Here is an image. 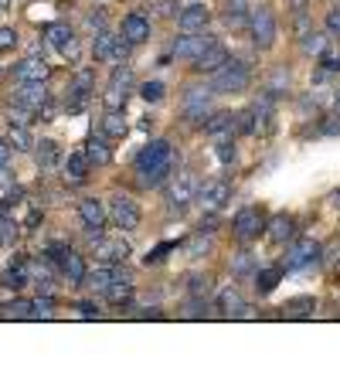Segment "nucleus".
Listing matches in <instances>:
<instances>
[{
  "label": "nucleus",
  "instance_id": "1",
  "mask_svg": "<svg viewBox=\"0 0 340 374\" xmlns=\"http://www.w3.org/2000/svg\"><path fill=\"white\" fill-rule=\"evenodd\" d=\"M173 174V147L167 140H150L136 153V177L143 187H160Z\"/></svg>",
  "mask_w": 340,
  "mask_h": 374
},
{
  "label": "nucleus",
  "instance_id": "2",
  "mask_svg": "<svg viewBox=\"0 0 340 374\" xmlns=\"http://www.w3.org/2000/svg\"><path fill=\"white\" fill-rule=\"evenodd\" d=\"M252 82V68H249V62H242V58H228L218 72L211 75V92L218 95H235V92H245Z\"/></svg>",
  "mask_w": 340,
  "mask_h": 374
},
{
  "label": "nucleus",
  "instance_id": "3",
  "mask_svg": "<svg viewBox=\"0 0 340 374\" xmlns=\"http://www.w3.org/2000/svg\"><path fill=\"white\" fill-rule=\"evenodd\" d=\"M249 31H252V44L258 51H269L276 44V14L269 7H255L249 17Z\"/></svg>",
  "mask_w": 340,
  "mask_h": 374
},
{
  "label": "nucleus",
  "instance_id": "4",
  "mask_svg": "<svg viewBox=\"0 0 340 374\" xmlns=\"http://www.w3.org/2000/svg\"><path fill=\"white\" fill-rule=\"evenodd\" d=\"M106 208H109V218L116 221V228H123V232H136V228H140V221H143L140 205H136L129 194H113Z\"/></svg>",
  "mask_w": 340,
  "mask_h": 374
},
{
  "label": "nucleus",
  "instance_id": "5",
  "mask_svg": "<svg viewBox=\"0 0 340 374\" xmlns=\"http://www.w3.org/2000/svg\"><path fill=\"white\" fill-rule=\"evenodd\" d=\"M120 279H129V272L120 265V262H99L95 269L85 272L82 286L85 290H92V292H106L113 283H120Z\"/></svg>",
  "mask_w": 340,
  "mask_h": 374
},
{
  "label": "nucleus",
  "instance_id": "6",
  "mask_svg": "<svg viewBox=\"0 0 340 374\" xmlns=\"http://www.w3.org/2000/svg\"><path fill=\"white\" fill-rule=\"evenodd\" d=\"M44 41L51 44L55 51H62L68 62H79V38H75V31H72L65 21L48 24V28H44Z\"/></svg>",
  "mask_w": 340,
  "mask_h": 374
},
{
  "label": "nucleus",
  "instance_id": "7",
  "mask_svg": "<svg viewBox=\"0 0 340 374\" xmlns=\"http://www.w3.org/2000/svg\"><path fill=\"white\" fill-rule=\"evenodd\" d=\"M79 218H82L88 239H95V235H102V232H106L109 208H106V201H99V198H82V201H79Z\"/></svg>",
  "mask_w": 340,
  "mask_h": 374
},
{
  "label": "nucleus",
  "instance_id": "8",
  "mask_svg": "<svg viewBox=\"0 0 340 374\" xmlns=\"http://www.w3.org/2000/svg\"><path fill=\"white\" fill-rule=\"evenodd\" d=\"M208 116H211V88H201V85L184 88V120L198 123V120H208Z\"/></svg>",
  "mask_w": 340,
  "mask_h": 374
},
{
  "label": "nucleus",
  "instance_id": "9",
  "mask_svg": "<svg viewBox=\"0 0 340 374\" xmlns=\"http://www.w3.org/2000/svg\"><path fill=\"white\" fill-rule=\"evenodd\" d=\"M320 242H313V239H296L290 252H286V272H296V269H306V265H313V262H320Z\"/></svg>",
  "mask_w": 340,
  "mask_h": 374
},
{
  "label": "nucleus",
  "instance_id": "10",
  "mask_svg": "<svg viewBox=\"0 0 340 374\" xmlns=\"http://www.w3.org/2000/svg\"><path fill=\"white\" fill-rule=\"evenodd\" d=\"M48 99H51V92L44 82H17V88H10V102H17L31 113H41V106Z\"/></svg>",
  "mask_w": 340,
  "mask_h": 374
},
{
  "label": "nucleus",
  "instance_id": "11",
  "mask_svg": "<svg viewBox=\"0 0 340 374\" xmlns=\"http://www.w3.org/2000/svg\"><path fill=\"white\" fill-rule=\"evenodd\" d=\"M232 232H235L238 242H252V239H258V235L265 232V218H262V211L258 208H242L238 214H235V221H232Z\"/></svg>",
  "mask_w": 340,
  "mask_h": 374
},
{
  "label": "nucleus",
  "instance_id": "12",
  "mask_svg": "<svg viewBox=\"0 0 340 374\" xmlns=\"http://www.w3.org/2000/svg\"><path fill=\"white\" fill-rule=\"evenodd\" d=\"M129 88H133V72H129V65H123L113 72V82L106 88V109H126Z\"/></svg>",
  "mask_w": 340,
  "mask_h": 374
},
{
  "label": "nucleus",
  "instance_id": "13",
  "mask_svg": "<svg viewBox=\"0 0 340 374\" xmlns=\"http://www.w3.org/2000/svg\"><path fill=\"white\" fill-rule=\"evenodd\" d=\"M211 44H214V38L208 35V31H187L184 38H177V44H173V55H177V58H184V62H194V58H198V55H205Z\"/></svg>",
  "mask_w": 340,
  "mask_h": 374
},
{
  "label": "nucleus",
  "instance_id": "14",
  "mask_svg": "<svg viewBox=\"0 0 340 374\" xmlns=\"http://www.w3.org/2000/svg\"><path fill=\"white\" fill-rule=\"evenodd\" d=\"M129 242L123 239H106V235H95L92 239V255L99 259V262H126L129 259Z\"/></svg>",
  "mask_w": 340,
  "mask_h": 374
},
{
  "label": "nucleus",
  "instance_id": "15",
  "mask_svg": "<svg viewBox=\"0 0 340 374\" xmlns=\"http://www.w3.org/2000/svg\"><path fill=\"white\" fill-rule=\"evenodd\" d=\"M194 194H198V184H194V174H187V170H180L177 177H173V184H170V208L184 211L191 201H194Z\"/></svg>",
  "mask_w": 340,
  "mask_h": 374
},
{
  "label": "nucleus",
  "instance_id": "16",
  "mask_svg": "<svg viewBox=\"0 0 340 374\" xmlns=\"http://www.w3.org/2000/svg\"><path fill=\"white\" fill-rule=\"evenodd\" d=\"M120 38L129 44H143L150 41V17L147 14H140V10H133L123 17V24H120Z\"/></svg>",
  "mask_w": 340,
  "mask_h": 374
},
{
  "label": "nucleus",
  "instance_id": "17",
  "mask_svg": "<svg viewBox=\"0 0 340 374\" xmlns=\"http://www.w3.org/2000/svg\"><path fill=\"white\" fill-rule=\"evenodd\" d=\"M198 201H201L208 211H221L228 201H232V184L221 180V177H218V180H208V184L198 191Z\"/></svg>",
  "mask_w": 340,
  "mask_h": 374
},
{
  "label": "nucleus",
  "instance_id": "18",
  "mask_svg": "<svg viewBox=\"0 0 340 374\" xmlns=\"http://www.w3.org/2000/svg\"><path fill=\"white\" fill-rule=\"evenodd\" d=\"M88 170H92V160L85 157V150H72V153L62 160V177H65V184H85V180H88Z\"/></svg>",
  "mask_w": 340,
  "mask_h": 374
},
{
  "label": "nucleus",
  "instance_id": "19",
  "mask_svg": "<svg viewBox=\"0 0 340 374\" xmlns=\"http://www.w3.org/2000/svg\"><path fill=\"white\" fill-rule=\"evenodd\" d=\"M208 21H211V10L205 3H191V7H180L177 14V28L187 35V31H208Z\"/></svg>",
  "mask_w": 340,
  "mask_h": 374
},
{
  "label": "nucleus",
  "instance_id": "20",
  "mask_svg": "<svg viewBox=\"0 0 340 374\" xmlns=\"http://www.w3.org/2000/svg\"><path fill=\"white\" fill-rule=\"evenodd\" d=\"M48 75H51V65L44 58H38V55H31V58L14 65V79L17 82H48Z\"/></svg>",
  "mask_w": 340,
  "mask_h": 374
},
{
  "label": "nucleus",
  "instance_id": "21",
  "mask_svg": "<svg viewBox=\"0 0 340 374\" xmlns=\"http://www.w3.org/2000/svg\"><path fill=\"white\" fill-rule=\"evenodd\" d=\"M28 262H31V259H10V265L0 272V286L10 290V292L24 290V286L31 283V269H28Z\"/></svg>",
  "mask_w": 340,
  "mask_h": 374
},
{
  "label": "nucleus",
  "instance_id": "22",
  "mask_svg": "<svg viewBox=\"0 0 340 374\" xmlns=\"http://www.w3.org/2000/svg\"><path fill=\"white\" fill-rule=\"evenodd\" d=\"M252 113H255V133H272V126H276V95L262 92L255 99Z\"/></svg>",
  "mask_w": 340,
  "mask_h": 374
},
{
  "label": "nucleus",
  "instance_id": "23",
  "mask_svg": "<svg viewBox=\"0 0 340 374\" xmlns=\"http://www.w3.org/2000/svg\"><path fill=\"white\" fill-rule=\"evenodd\" d=\"M58 272L65 276V283L68 286H82L85 272H88V265H85V259L79 255L75 249H68L65 255H62V262H58Z\"/></svg>",
  "mask_w": 340,
  "mask_h": 374
},
{
  "label": "nucleus",
  "instance_id": "24",
  "mask_svg": "<svg viewBox=\"0 0 340 374\" xmlns=\"http://www.w3.org/2000/svg\"><path fill=\"white\" fill-rule=\"evenodd\" d=\"M228 58H232V55H228V48L214 41L205 55H198V58H194V72H201V75H214V72H218Z\"/></svg>",
  "mask_w": 340,
  "mask_h": 374
},
{
  "label": "nucleus",
  "instance_id": "25",
  "mask_svg": "<svg viewBox=\"0 0 340 374\" xmlns=\"http://www.w3.org/2000/svg\"><path fill=\"white\" fill-rule=\"evenodd\" d=\"M218 310H221L225 317H249V303H245V296L235 290V286L218 292Z\"/></svg>",
  "mask_w": 340,
  "mask_h": 374
},
{
  "label": "nucleus",
  "instance_id": "26",
  "mask_svg": "<svg viewBox=\"0 0 340 374\" xmlns=\"http://www.w3.org/2000/svg\"><path fill=\"white\" fill-rule=\"evenodd\" d=\"M88 88H92V75H88V72H79L75 82H72V88H68V99H65V109H68V113L85 109V102H88Z\"/></svg>",
  "mask_w": 340,
  "mask_h": 374
},
{
  "label": "nucleus",
  "instance_id": "27",
  "mask_svg": "<svg viewBox=\"0 0 340 374\" xmlns=\"http://www.w3.org/2000/svg\"><path fill=\"white\" fill-rule=\"evenodd\" d=\"M85 157L92 160V167H106L113 160V150H109V143H106V133H92V136L85 140Z\"/></svg>",
  "mask_w": 340,
  "mask_h": 374
},
{
  "label": "nucleus",
  "instance_id": "28",
  "mask_svg": "<svg viewBox=\"0 0 340 374\" xmlns=\"http://www.w3.org/2000/svg\"><path fill=\"white\" fill-rule=\"evenodd\" d=\"M265 228H269V239H272L276 245H283V242H290V239L296 235V221H293L290 214H276Z\"/></svg>",
  "mask_w": 340,
  "mask_h": 374
},
{
  "label": "nucleus",
  "instance_id": "29",
  "mask_svg": "<svg viewBox=\"0 0 340 374\" xmlns=\"http://www.w3.org/2000/svg\"><path fill=\"white\" fill-rule=\"evenodd\" d=\"M116 44H120V38H116V35H109L106 28H102V31H95V41H92V58H95V62H113Z\"/></svg>",
  "mask_w": 340,
  "mask_h": 374
},
{
  "label": "nucleus",
  "instance_id": "30",
  "mask_svg": "<svg viewBox=\"0 0 340 374\" xmlns=\"http://www.w3.org/2000/svg\"><path fill=\"white\" fill-rule=\"evenodd\" d=\"M205 133L214 136V140L232 136V133H235V116H232V113H211V116H208V123H205Z\"/></svg>",
  "mask_w": 340,
  "mask_h": 374
},
{
  "label": "nucleus",
  "instance_id": "31",
  "mask_svg": "<svg viewBox=\"0 0 340 374\" xmlns=\"http://www.w3.org/2000/svg\"><path fill=\"white\" fill-rule=\"evenodd\" d=\"M249 3L245 0H225V24L228 28H245L249 24Z\"/></svg>",
  "mask_w": 340,
  "mask_h": 374
},
{
  "label": "nucleus",
  "instance_id": "32",
  "mask_svg": "<svg viewBox=\"0 0 340 374\" xmlns=\"http://www.w3.org/2000/svg\"><path fill=\"white\" fill-rule=\"evenodd\" d=\"M7 143H10L14 150H21V153H28V150H35V147H38V143H35V136H31V129H28V126H17V123L7 126Z\"/></svg>",
  "mask_w": 340,
  "mask_h": 374
},
{
  "label": "nucleus",
  "instance_id": "33",
  "mask_svg": "<svg viewBox=\"0 0 340 374\" xmlns=\"http://www.w3.org/2000/svg\"><path fill=\"white\" fill-rule=\"evenodd\" d=\"M283 265H272V269H258L255 272V290H258V296H269V292L279 286V279H283Z\"/></svg>",
  "mask_w": 340,
  "mask_h": 374
},
{
  "label": "nucleus",
  "instance_id": "34",
  "mask_svg": "<svg viewBox=\"0 0 340 374\" xmlns=\"http://www.w3.org/2000/svg\"><path fill=\"white\" fill-rule=\"evenodd\" d=\"M58 164H62V150H58V143H55V140H41V143H38V167H41L44 174H51Z\"/></svg>",
  "mask_w": 340,
  "mask_h": 374
},
{
  "label": "nucleus",
  "instance_id": "35",
  "mask_svg": "<svg viewBox=\"0 0 340 374\" xmlns=\"http://www.w3.org/2000/svg\"><path fill=\"white\" fill-rule=\"evenodd\" d=\"M102 133H106L109 140H123V136H126L123 109H106V116H102Z\"/></svg>",
  "mask_w": 340,
  "mask_h": 374
},
{
  "label": "nucleus",
  "instance_id": "36",
  "mask_svg": "<svg viewBox=\"0 0 340 374\" xmlns=\"http://www.w3.org/2000/svg\"><path fill=\"white\" fill-rule=\"evenodd\" d=\"M17 239H21V225L7 218V211H0V249H10Z\"/></svg>",
  "mask_w": 340,
  "mask_h": 374
},
{
  "label": "nucleus",
  "instance_id": "37",
  "mask_svg": "<svg viewBox=\"0 0 340 374\" xmlns=\"http://www.w3.org/2000/svg\"><path fill=\"white\" fill-rule=\"evenodd\" d=\"M313 296H299V299H290L286 306H283V317H290V320H303V317H310L313 313Z\"/></svg>",
  "mask_w": 340,
  "mask_h": 374
},
{
  "label": "nucleus",
  "instance_id": "38",
  "mask_svg": "<svg viewBox=\"0 0 340 374\" xmlns=\"http://www.w3.org/2000/svg\"><path fill=\"white\" fill-rule=\"evenodd\" d=\"M102 296H106L109 303H116V306H126L129 299H133V279H120V283H113Z\"/></svg>",
  "mask_w": 340,
  "mask_h": 374
},
{
  "label": "nucleus",
  "instance_id": "39",
  "mask_svg": "<svg viewBox=\"0 0 340 374\" xmlns=\"http://www.w3.org/2000/svg\"><path fill=\"white\" fill-rule=\"evenodd\" d=\"M3 317H14V320H35V306L31 299H10L3 306Z\"/></svg>",
  "mask_w": 340,
  "mask_h": 374
},
{
  "label": "nucleus",
  "instance_id": "40",
  "mask_svg": "<svg viewBox=\"0 0 340 374\" xmlns=\"http://www.w3.org/2000/svg\"><path fill=\"white\" fill-rule=\"evenodd\" d=\"M184 252H187L191 259H205V255L211 252V239H208L205 232H198V235H194V239H191V242L184 245Z\"/></svg>",
  "mask_w": 340,
  "mask_h": 374
},
{
  "label": "nucleus",
  "instance_id": "41",
  "mask_svg": "<svg viewBox=\"0 0 340 374\" xmlns=\"http://www.w3.org/2000/svg\"><path fill=\"white\" fill-rule=\"evenodd\" d=\"M232 272H235V276H249V272H255L252 252H238V255H232Z\"/></svg>",
  "mask_w": 340,
  "mask_h": 374
},
{
  "label": "nucleus",
  "instance_id": "42",
  "mask_svg": "<svg viewBox=\"0 0 340 374\" xmlns=\"http://www.w3.org/2000/svg\"><path fill=\"white\" fill-rule=\"evenodd\" d=\"M286 88H290V72H286V68H276L272 79H269V85H265V92H269V95H283Z\"/></svg>",
  "mask_w": 340,
  "mask_h": 374
},
{
  "label": "nucleus",
  "instance_id": "43",
  "mask_svg": "<svg viewBox=\"0 0 340 374\" xmlns=\"http://www.w3.org/2000/svg\"><path fill=\"white\" fill-rule=\"evenodd\" d=\"M327 48V35H320V31H306L303 35V51L306 55H320Z\"/></svg>",
  "mask_w": 340,
  "mask_h": 374
},
{
  "label": "nucleus",
  "instance_id": "44",
  "mask_svg": "<svg viewBox=\"0 0 340 374\" xmlns=\"http://www.w3.org/2000/svg\"><path fill=\"white\" fill-rule=\"evenodd\" d=\"M31 306H35V320H48V317L55 313V299H51V292L35 296V299H31Z\"/></svg>",
  "mask_w": 340,
  "mask_h": 374
},
{
  "label": "nucleus",
  "instance_id": "45",
  "mask_svg": "<svg viewBox=\"0 0 340 374\" xmlns=\"http://www.w3.org/2000/svg\"><path fill=\"white\" fill-rule=\"evenodd\" d=\"M164 92H167V88H164V82H157V79L140 85V95H143L147 102H160V99H164Z\"/></svg>",
  "mask_w": 340,
  "mask_h": 374
},
{
  "label": "nucleus",
  "instance_id": "46",
  "mask_svg": "<svg viewBox=\"0 0 340 374\" xmlns=\"http://www.w3.org/2000/svg\"><path fill=\"white\" fill-rule=\"evenodd\" d=\"M187 290H191L194 299H201V296H208V290H211V279L208 276H191L187 279Z\"/></svg>",
  "mask_w": 340,
  "mask_h": 374
},
{
  "label": "nucleus",
  "instance_id": "47",
  "mask_svg": "<svg viewBox=\"0 0 340 374\" xmlns=\"http://www.w3.org/2000/svg\"><path fill=\"white\" fill-rule=\"evenodd\" d=\"M214 153H218V160H221V164H232V160H235V143H232V136H221Z\"/></svg>",
  "mask_w": 340,
  "mask_h": 374
},
{
  "label": "nucleus",
  "instance_id": "48",
  "mask_svg": "<svg viewBox=\"0 0 340 374\" xmlns=\"http://www.w3.org/2000/svg\"><path fill=\"white\" fill-rule=\"evenodd\" d=\"M173 249H177V242H164V245H157V249L150 252L143 262H147V265H160V262L167 259V252H173Z\"/></svg>",
  "mask_w": 340,
  "mask_h": 374
},
{
  "label": "nucleus",
  "instance_id": "49",
  "mask_svg": "<svg viewBox=\"0 0 340 374\" xmlns=\"http://www.w3.org/2000/svg\"><path fill=\"white\" fill-rule=\"evenodd\" d=\"M320 68L323 72H340V51H320Z\"/></svg>",
  "mask_w": 340,
  "mask_h": 374
},
{
  "label": "nucleus",
  "instance_id": "50",
  "mask_svg": "<svg viewBox=\"0 0 340 374\" xmlns=\"http://www.w3.org/2000/svg\"><path fill=\"white\" fill-rule=\"evenodd\" d=\"M235 129H238V133H255V113L252 109H242V113L235 116Z\"/></svg>",
  "mask_w": 340,
  "mask_h": 374
},
{
  "label": "nucleus",
  "instance_id": "51",
  "mask_svg": "<svg viewBox=\"0 0 340 374\" xmlns=\"http://www.w3.org/2000/svg\"><path fill=\"white\" fill-rule=\"evenodd\" d=\"M7 123H17V126H28L31 123V109H24V106H10V113H7Z\"/></svg>",
  "mask_w": 340,
  "mask_h": 374
},
{
  "label": "nucleus",
  "instance_id": "52",
  "mask_svg": "<svg viewBox=\"0 0 340 374\" xmlns=\"http://www.w3.org/2000/svg\"><path fill=\"white\" fill-rule=\"evenodd\" d=\"M327 35H330V38H340V3L327 10Z\"/></svg>",
  "mask_w": 340,
  "mask_h": 374
},
{
  "label": "nucleus",
  "instance_id": "53",
  "mask_svg": "<svg viewBox=\"0 0 340 374\" xmlns=\"http://www.w3.org/2000/svg\"><path fill=\"white\" fill-rule=\"evenodd\" d=\"M17 48V31L14 28H0V51H14Z\"/></svg>",
  "mask_w": 340,
  "mask_h": 374
},
{
  "label": "nucleus",
  "instance_id": "54",
  "mask_svg": "<svg viewBox=\"0 0 340 374\" xmlns=\"http://www.w3.org/2000/svg\"><path fill=\"white\" fill-rule=\"evenodd\" d=\"M75 310H79V317H85V320L99 317V306H95L92 299H79V303H75Z\"/></svg>",
  "mask_w": 340,
  "mask_h": 374
},
{
  "label": "nucleus",
  "instance_id": "55",
  "mask_svg": "<svg viewBox=\"0 0 340 374\" xmlns=\"http://www.w3.org/2000/svg\"><path fill=\"white\" fill-rule=\"evenodd\" d=\"M88 28H95V31H102L106 28V14L95 7V14H88Z\"/></svg>",
  "mask_w": 340,
  "mask_h": 374
},
{
  "label": "nucleus",
  "instance_id": "56",
  "mask_svg": "<svg viewBox=\"0 0 340 374\" xmlns=\"http://www.w3.org/2000/svg\"><path fill=\"white\" fill-rule=\"evenodd\" d=\"M7 160H10V143L0 140V167H7Z\"/></svg>",
  "mask_w": 340,
  "mask_h": 374
},
{
  "label": "nucleus",
  "instance_id": "57",
  "mask_svg": "<svg viewBox=\"0 0 340 374\" xmlns=\"http://www.w3.org/2000/svg\"><path fill=\"white\" fill-rule=\"evenodd\" d=\"M38 221H41V211L35 208V211H31V214H28V228H35V225H38Z\"/></svg>",
  "mask_w": 340,
  "mask_h": 374
},
{
  "label": "nucleus",
  "instance_id": "58",
  "mask_svg": "<svg viewBox=\"0 0 340 374\" xmlns=\"http://www.w3.org/2000/svg\"><path fill=\"white\" fill-rule=\"evenodd\" d=\"M330 208L340 211V191H334V194H330Z\"/></svg>",
  "mask_w": 340,
  "mask_h": 374
},
{
  "label": "nucleus",
  "instance_id": "59",
  "mask_svg": "<svg viewBox=\"0 0 340 374\" xmlns=\"http://www.w3.org/2000/svg\"><path fill=\"white\" fill-rule=\"evenodd\" d=\"M0 184H10V170L7 167H0Z\"/></svg>",
  "mask_w": 340,
  "mask_h": 374
},
{
  "label": "nucleus",
  "instance_id": "60",
  "mask_svg": "<svg viewBox=\"0 0 340 374\" xmlns=\"http://www.w3.org/2000/svg\"><path fill=\"white\" fill-rule=\"evenodd\" d=\"M293 7H296V10H306V0H293Z\"/></svg>",
  "mask_w": 340,
  "mask_h": 374
},
{
  "label": "nucleus",
  "instance_id": "61",
  "mask_svg": "<svg viewBox=\"0 0 340 374\" xmlns=\"http://www.w3.org/2000/svg\"><path fill=\"white\" fill-rule=\"evenodd\" d=\"M3 7H10V0H0V10H3Z\"/></svg>",
  "mask_w": 340,
  "mask_h": 374
}]
</instances>
